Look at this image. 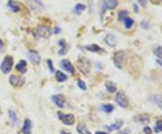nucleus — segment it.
Returning <instances> with one entry per match:
<instances>
[{
  "mask_svg": "<svg viewBox=\"0 0 162 134\" xmlns=\"http://www.w3.org/2000/svg\"><path fill=\"white\" fill-rule=\"evenodd\" d=\"M78 69L82 72L83 74L86 75L89 71H90V62H89V60H87V58H86L85 57H82V56H80L78 58Z\"/></svg>",
  "mask_w": 162,
  "mask_h": 134,
  "instance_id": "obj_1",
  "label": "nucleus"
},
{
  "mask_svg": "<svg viewBox=\"0 0 162 134\" xmlns=\"http://www.w3.org/2000/svg\"><path fill=\"white\" fill-rule=\"evenodd\" d=\"M14 65V58L11 56H6L3 62L1 63V66H0V69L4 74H8L10 73L13 68Z\"/></svg>",
  "mask_w": 162,
  "mask_h": 134,
  "instance_id": "obj_2",
  "label": "nucleus"
},
{
  "mask_svg": "<svg viewBox=\"0 0 162 134\" xmlns=\"http://www.w3.org/2000/svg\"><path fill=\"white\" fill-rule=\"evenodd\" d=\"M118 6V0H103L101 5V15L103 16L104 14L107 10L115 9Z\"/></svg>",
  "mask_w": 162,
  "mask_h": 134,
  "instance_id": "obj_3",
  "label": "nucleus"
},
{
  "mask_svg": "<svg viewBox=\"0 0 162 134\" xmlns=\"http://www.w3.org/2000/svg\"><path fill=\"white\" fill-rule=\"evenodd\" d=\"M51 31L48 26H38L34 31V36L36 38H48L51 35Z\"/></svg>",
  "mask_w": 162,
  "mask_h": 134,
  "instance_id": "obj_4",
  "label": "nucleus"
},
{
  "mask_svg": "<svg viewBox=\"0 0 162 134\" xmlns=\"http://www.w3.org/2000/svg\"><path fill=\"white\" fill-rule=\"evenodd\" d=\"M125 53L123 51H118L113 55V64L117 69H123V64L124 61Z\"/></svg>",
  "mask_w": 162,
  "mask_h": 134,
  "instance_id": "obj_5",
  "label": "nucleus"
},
{
  "mask_svg": "<svg viewBox=\"0 0 162 134\" xmlns=\"http://www.w3.org/2000/svg\"><path fill=\"white\" fill-rule=\"evenodd\" d=\"M115 102L122 108H126V107H128V104H129V101H128V98H127L126 95L122 91L118 92V93L116 94Z\"/></svg>",
  "mask_w": 162,
  "mask_h": 134,
  "instance_id": "obj_6",
  "label": "nucleus"
},
{
  "mask_svg": "<svg viewBox=\"0 0 162 134\" xmlns=\"http://www.w3.org/2000/svg\"><path fill=\"white\" fill-rule=\"evenodd\" d=\"M58 117L59 119L66 125H72L75 122V117L73 114H64L60 112H58Z\"/></svg>",
  "mask_w": 162,
  "mask_h": 134,
  "instance_id": "obj_7",
  "label": "nucleus"
},
{
  "mask_svg": "<svg viewBox=\"0 0 162 134\" xmlns=\"http://www.w3.org/2000/svg\"><path fill=\"white\" fill-rule=\"evenodd\" d=\"M9 83L14 87H19L23 85L24 78L22 77H17L15 75H11L9 78Z\"/></svg>",
  "mask_w": 162,
  "mask_h": 134,
  "instance_id": "obj_8",
  "label": "nucleus"
},
{
  "mask_svg": "<svg viewBox=\"0 0 162 134\" xmlns=\"http://www.w3.org/2000/svg\"><path fill=\"white\" fill-rule=\"evenodd\" d=\"M51 100L59 108H63L64 104H65V98L62 95H60V94L54 95V96H51Z\"/></svg>",
  "mask_w": 162,
  "mask_h": 134,
  "instance_id": "obj_9",
  "label": "nucleus"
},
{
  "mask_svg": "<svg viewBox=\"0 0 162 134\" xmlns=\"http://www.w3.org/2000/svg\"><path fill=\"white\" fill-rule=\"evenodd\" d=\"M60 66H61V68L63 69H65L67 72H69V73H71V74H73L75 72V69H74V67H73V65L70 63V61L69 60H61L60 61Z\"/></svg>",
  "mask_w": 162,
  "mask_h": 134,
  "instance_id": "obj_10",
  "label": "nucleus"
},
{
  "mask_svg": "<svg viewBox=\"0 0 162 134\" xmlns=\"http://www.w3.org/2000/svg\"><path fill=\"white\" fill-rule=\"evenodd\" d=\"M28 56H29V58L32 61V63L39 64L41 62V56L39 55V53L31 49V51H29V52H28Z\"/></svg>",
  "mask_w": 162,
  "mask_h": 134,
  "instance_id": "obj_11",
  "label": "nucleus"
},
{
  "mask_svg": "<svg viewBox=\"0 0 162 134\" xmlns=\"http://www.w3.org/2000/svg\"><path fill=\"white\" fill-rule=\"evenodd\" d=\"M133 121L135 122H139V123H143V124H147L150 122V117L147 114H139L133 117Z\"/></svg>",
  "mask_w": 162,
  "mask_h": 134,
  "instance_id": "obj_12",
  "label": "nucleus"
},
{
  "mask_svg": "<svg viewBox=\"0 0 162 134\" xmlns=\"http://www.w3.org/2000/svg\"><path fill=\"white\" fill-rule=\"evenodd\" d=\"M104 41H105V43L110 47H115L116 46V43H117L115 36L111 34V33H109V34H107L104 37Z\"/></svg>",
  "mask_w": 162,
  "mask_h": 134,
  "instance_id": "obj_13",
  "label": "nucleus"
},
{
  "mask_svg": "<svg viewBox=\"0 0 162 134\" xmlns=\"http://www.w3.org/2000/svg\"><path fill=\"white\" fill-rule=\"evenodd\" d=\"M150 102L153 103L154 104H156L158 107H159L160 109H162V96L156 94V95H153L150 96Z\"/></svg>",
  "mask_w": 162,
  "mask_h": 134,
  "instance_id": "obj_14",
  "label": "nucleus"
},
{
  "mask_svg": "<svg viewBox=\"0 0 162 134\" xmlns=\"http://www.w3.org/2000/svg\"><path fill=\"white\" fill-rule=\"evenodd\" d=\"M22 131L23 134H31L32 131V122L30 119H25L23 122V125L22 128Z\"/></svg>",
  "mask_w": 162,
  "mask_h": 134,
  "instance_id": "obj_15",
  "label": "nucleus"
},
{
  "mask_svg": "<svg viewBox=\"0 0 162 134\" xmlns=\"http://www.w3.org/2000/svg\"><path fill=\"white\" fill-rule=\"evenodd\" d=\"M124 122L123 121H116L115 123H113L111 125H105V128H106L109 131H117L120 130L121 127L123 126Z\"/></svg>",
  "mask_w": 162,
  "mask_h": 134,
  "instance_id": "obj_16",
  "label": "nucleus"
},
{
  "mask_svg": "<svg viewBox=\"0 0 162 134\" xmlns=\"http://www.w3.org/2000/svg\"><path fill=\"white\" fill-rule=\"evenodd\" d=\"M15 69H16V70H17V71L24 74V73L27 71V62L24 60H21L18 62V64L16 65Z\"/></svg>",
  "mask_w": 162,
  "mask_h": 134,
  "instance_id": "obj_17",
  "label": "nucleus"
},
{
  "mask_svg": "<svg viewBox=\"0 0 162 134\" xmlns=\"http://www.w3.org/2000/svg\"><path fill=\"white\" fill-rule=\"evenodd\" d=\"M7 6L9 7V9L14 13H18L20 11V6L14 0H9L7 3Z\"/></svg>",
  "mask_w": 162,
  "mask_h": 134,
  "instance_id": "obj_18",
  "label": "nucleus"
},
{
  "mask_svg": "<svg viewBox=\"0 0 162 134\" xmlns=\"http://www.w3.org/2000/svg\"><path fill=\"white\" fill-rule=\"evenodd\" d=\"M85 49L88 52H104V49H101L98 45L96 44H89L85 46Z\"/></svg>",
  "mask_w": 162,
  "mask_h": 134,
  "instance_id": "obj_19",
  "label": "nucleus"
},
{
  "mask_svg": "<svg viewBox=\"0 0 162 134\" xmlns=\"http://www.w3.org/2000/svg\"><path fill=\"white\" fill-rule=\"evenodd\" d=\"M59 45L60 46V49L59 51V55L60 56H62L64 54H66L67 51H68V45H67V43L65 41V40H60L59 41Z\"/></svg>",
  "mask_w": 162,
  "mask_h": 134,
  "instance_id": "obj_20",
  "label": "nucleus"
},
{
  "mask_svg": "<svg viewBox=\"0 0 162 134\" xmlns=\"http://www.w3.org/2000/svg\"><path fill=\"white\" fill-rule=\"evenodd\" d=\"M104 86H105V87H106L109 93H115V92H116V90H117L116 85L112 81H106L104 84Z\"/></svg>",
  "mask_w": 162,
  "mask_h": 134,
  "instance_id": "obj_21",
  "label": "nucleus"
},
{
  "mask_svg": "<svg viewBox=\"0 0 162 134\" xmlns=\"http://www.w3.org/2000/svg\"><path fill=\"white\" fill-rule=\"evenodd\" d=\"M77 131L79 134H91L84 123H79L77 127Z\"/></svg>",
  "mask_w": 162,
  "mask_h": 134,
  "instance_id": "obj_22",
  "label": "nucleus"
},
{
  "mask_svg": "<svg viewBox=\"0 0 162 134\" xmlns=\"http://www.w3.org/2000/svg\"><path fill=\"white\" fill-rule=\"evenodd\" d=\"M55 76H56V79L58 82H63V81H66L68 79V77L66 76V75H65L63 72L60 71V70L56 71Z\"/></svg>",
  "mask_w": 162,
  "mask_h": 134,
  "instance_id": "obj_23",
  "label": "nucleus"
},
{
  "mask_svg": "<svg viewBox=\"0 0 162 134\" xmlns=\"http://www.w3.org/2000/svg\"><path fill=\"white\" fill-rule=\"evenodd\" d=\"M8 116H9V118L11 120V122L16 125L18 123V117H17V114H16L13 110H8Z\"/></svg>",
  "mask_w": 162,
  "mask_h": 134,
  "instance_id": "obj_24",
  "label": "nucleus"
},
{
  "mask_svg": "<svg viewBox=\"0 0 162 134\" xmlns=\"http://www.w3.org/2000/svg\"><path fill=\"white\" fill-rule=\"evenodd\" d=\"M124 26H125L126 29H131L133 26V24H134L133 19L131 18V17H129V16L124 20Z\"/></svg>",
  "mask_w": 162,
  "mask_h": 134,
  "instance_id": "obj_25",
  "label": "nucleus"
},
{
  "mask_svg": "<svg viewBox=\"0 0 162 134\" xmlns=\"http://www.w3.org/2000/svg\"><path fill=\"white\" fill-rule=\"evenodd\" d=\"M101 109L106 113H110L113 111V109H115V107H113V105L110 104H102L101 106Z\"/></svg>",
  "mask_w": 162,
  "mask_h": 134,
  "instance_id": "obj_26",
  "label": "nucleus"
},
{
  "mask_svg": "<svg viewBox=\"0 0 162 134\" xmlns=\"http://www.w3.org/2000/svg\"><path fill=\"white\" fill-rule=\"evenodd\" d=\"M153 52L155 54L156 57H158V60H162V47L161 46H157L154 48Z\"/></svg>",
  "mask_w": 162,
  "mask_h": 134,
  "instance_id": "obj_27",
  "label": "nucleus"
},
{
  "mask_svg": "<svg viewBox=\"0 0 162 134\" xmlns=\"http://www.w3.org/2000/svg\"><path fill=\"white\" fill-rule=\"evenodd\" d=\"M129 16V12L126 11V10H122L119 12L118 14V19L120 21H124L126 17H128Z\"/></svg>",
  "mask_w": 162,
  "mask_h": 134,
  "instance_id": "obj_28",
  "label": "nucleus"
},
{
  "mask_svg": "<svg viewBox=\"0 0 162 134\" xmlns=\"http://www.w3.org/2000/svg\"><path fill=\"white\" fill-rule=\"evenodd\" d=\"M85 9H86V5H83V4H81V3H79V4H77V5H76L74 10H75V12H76L77 14H80L81 12H83Z\"/></svg>",
  "mask_w": 162,
  "mask_h": 134,
  "instance_id": "obj_29",
  "label": "nucleus"
},
{
  "mask_svg": "<svg viewBox=\"0 0 162 134\" xmlns=\"http://www.w3.org/2000/svg\"><path fill=\"white\" fill-rule=\"evenodd\" d=\"M154 131L156 133L161 132L162 131V121H158L155 124V127H154Z\"/></svg>",
  "mask_w": 162,
  "mask_h": 134,
  "instance_id": "obj_30",
  "label": "nucleus"
},
{
  "mask_svg": "<svg viewBox=\"0 0 162 134\" xmlns=\"http://www.w3.org/2000/svg\"><path fill=\"white\" fill-rule=\"evenodd\" d=\"M141 28L144 29V30H149V29L150 28V22L147 21V20H142V21L141 22Z\"/></svg>",
  "mask_w": 162,
  "mask_h": 134,
  "instance_id": "obj_31",
  "label": "nucleus"
},
{
  "mask_svg": "<svg viewBox=\"0 0 162 134\" xmlns=\"http://www.w3.org/2000/svg\"><path fill=\"white\" fill-rule=\"evenodd\" d=\"M78 87L80 89H82V90H86V86L85 82L82 81V80H80V79L78 81Z\"/></svg>",
  "mask_w": 162,
  "mask_h": 134,
  "instance_id": "obj_32",
  "label": "nucleus"
},
{
  "mask_svg": "<svg viewBox=\"0 0 162 134\" xmlns=\"http://www.w3.org/2000/svg\"><path fill=\"white\" fill-rule=\"evenodd\" d=\"M47 64H48V67H49V69H50V71L51 72H54V68H53V64H52L51 60H47Z\"/></svg>",
  "mask_w": 162,
  "mask_h": 134,
  "instance_id": "obj_33",
  "label": "nucleus"
},
{
  "mask_svg": "<svg viewBox=\"0 0 162 134\" xmlns=\"http://www.w3.org/2000/svg\"><path fill=\"white\" fill-rule=\"evenodd\" d=\"M143 132H144L145 134H151V133H152V131H151V129H150V127H144Z\"/></svg>",
  "mask_w": 162,
  "mask_h": 134,
  "instance_id": "obj_34",
  "label": "nucleus"
},
{
  "mask_svg": "<svg viewBox=\"0 0 162 134\" xmlns=\"http://www.w3.org/2000/svg\"><path fill=\"white\" fill-rule=\"evenodd\" d=\"M34 3L37 4L40 7H42V8H44V5H43V3L41 1V0H34Z\"/></svg>",
  "mask_w": 162,
  "mask_h": 134,
  "instance_id": "obj_35",
  "label": "nucleus"
},
{
  "mask_svg": "<svg viewBox=\"0 0 162 134\" xmlns=\"http://www.w3.org/2000/svg\"><path fill=\"white\" fill-rule=\"evenodd\" d=\"M133 10H134V12L135 13H139L140 12V8H139V6H138V5L137 4H133Z\"/></svg>",
  "mask_w": 162,
  "mask_h": 134,
  "instance_id": "obj_36",
  "label": "nucleus"
},
{
  "mask_svg": "<svg viewBox=\"0 0 162 134\" xmlns=\"http://www.w3.org/2000/svg\"><path fill=\"white\" fill-rule=\"evenodd\" d=\"M138 2H139L140 5H146V4H147V0H138Z\"/></svg>",
  "mask_w": 162,
  "mask_h": 134,
  "instance_id": "obj_37",
  "label": "nucleus"
},
{
  "mask_svg": "<svg viewBox=\"0 0 162 134\" xmlns=\"http://www.w3.org/2000/svg\"><path fill=\"white\" fill-rule=\"evenodd\" d=\"M4 46H5V44H4V41L0 39V52L1 51H3V49H4Z\"/></svg>",
  "mask_w": 162,
  "mask_h": 134,
  "instance_id": "obj_38",
  "label": "nucleus"
},
{
  "mask_svg": "<svg viewBox=\"0 0 162 134\" xmlns=\"http://www.w3.org/2000/svg\"><path fill=\"white\" fill-rule=\"evenodd\" d=\"M61 32V29L60 28H59V27H56L55 29H54V33L55 34H59V33Z\"/></svg>",
  "mask_w": 162,
  "mask_h": 134,
  "instance_id": "obj_39",
  "label": "nucleus"
},
{
  "mask_svg": "<svg viewBox=\"0 0 162 134\" xmlns=\"http://www.w3.org/2000/svg\"><path fill=\"white\" fill-rule=\"evenodd\" d=\"M156 62H157V63H158L159 66H161V67H162V60H156Z\"/></svg>",
  "mask_w": 162,
  "mask_h": 134,
  "instance_id": "obj_40",
  "label": "nucleus"
},
{
  "mask_svg": "<svg viewBox=\"0 0 162 134\" xmlns=\"http://www.w3.org/2000/svg\"><path fill=\"white\" fill-rule=\"evenodd\" d=\"M95 134H108L106 132H104V131H96Z\"/></svg>",
  "mask_w": 162,
  "mask_h": 134,
  "instance_id": "obj_41",
  "label": "nucleus"
},
{
  "mask_svg": "<svg viewBox=\"0 0 162 134\" xmlns=\"http://www.w3.org/2000/svg\"><path fill=\"white\" fill-rule=\"evenodd\" d=\"M60 134H71V133L67 132V131H60Z\"/></svg>",
  "mask_w": 162,
  "mask_h": 134,
  "instance_id": "obj_42",
  "label": "nucleus"
},
{
  "mask_svg": "<svg viewBox=\"0 0 162 134\" xmlns=\"http://www.w3.org/2000/svg\"><path fill=\"white\" fill-rule=\"evenodd\" d=\"M0 112H1V109H0Z\"/></svg>",
  "mask_w": 162,
  "mask_h": 134,
  "instance_id": "obj_43",
  "label": "nucleus"
}]
</instances>
